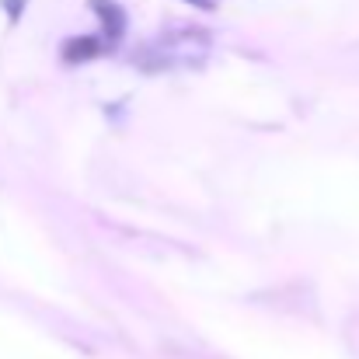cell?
Wrapping results in <instances>:
<instances>
[{
    "mask_svg": "<svg viewBox=\"0 0 359 359\" xmlns=\"http://www.w3.org/2000/svg\"><path fill=\"white\" fill-rule=\"evenodd\" d=\"M185 4H192V7H203V11H213V0H185Z\"/></svg>",
    "mask_w": 359,
    "mask_h": 359,
    "instance_id": "cell-3",
    "label": "cell"
},
{
    "mask_svg": "<svg viewBox=\"0 0 359 359\" xmlns=\"http://www.w3.org/2000/svg\"><path fill=\"white\" fill-rule=\"evenodd\" d=\"M102 53V46L95 42V39H70L67 46H63V60L67 63H81V60H91V56H98Z\"/></svg>",
    "mask_w": 359,
    "mask_h": 359,
    "instance_id": "cell-2",
    "label": "cell"
},
{
    "mask_svg": "<svg viewBox=\"0 0 359 359\" xmlns=\"http://www.w3.org/2000/svg\"><path fill=\"white\" fill-rule=\"evenodd\" d=\"M91 11L98 14L105 35H109V39H119L122 28H126V14H122L119 4H112V0H91Z\"/></svg>",
    "mask_w": 359,
    "mask_h": 359,
    "instance_id": "cell-1",
    "label": "cell"
}]
</instances>
